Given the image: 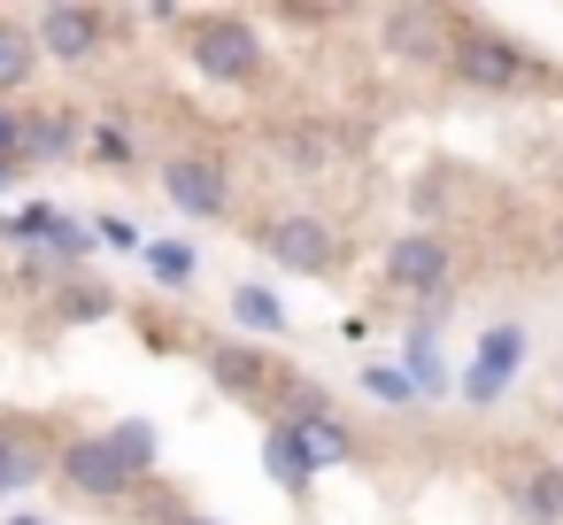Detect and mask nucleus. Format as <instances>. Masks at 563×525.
Returning <instances> with one entry per match:
<instances>
[{
    "label": "nucleus",
    "instance_id": "nucleus-20",
    "mask_svg": "<svg viewBox=\"0 0 563 525\" xmlns=\"http://www.w3.org/2000/svg\"><path fill=\"white\" fill-rule=\"evenodd\" d=\"M93 240H109L117 255H147V240H140V225H132V217H101V225H93Z\"/></svg>",
    "mask_w": 563,
    "mask_h": 525
},
{
    "label": "nucleus",
    "instance_id": "nucleus-16",
    "mask_svg": "<svg viewBox=\"0 0 563 525\" xmlns=\"http://www.w3.org/2000/svg\"><path fill=\"white\" fill-rule=\"evenodd\" d=\"M255 379H263V356L255 348H217V386H240L247 394Z\"/></svg>",
    "mask_w": 563,
    "mask_h": 525
},
{
    "label": "nucleus",
    "instance_id": "nucleus-7",
    "mask_svg": "<svg viewBox=\"0 0 563 525\" xmlns=\"http://www.w3.org/2000/svg\"><path fill=\"white\" fill-rule=\"evenodd\" d=\"M163 186H170V201H178L186 217H224V178H217V163H170Z\"/></svg>",
    "mask_w": 563,
    "mask_h": 525
},
{
    "label": "nucleus",
    "instance_id": "nucleus-1",
    "mask_svg": "<svg viewBox=\"0 0 563 525\" xmlns=\"http://www.w3.org/2000/svg\"><path fill=\"white\" fill-rule=\"evenodd\" d=\"M517 363H525V325H494L478 340L471 371H463V402H501V386L517 379Z\"/></svg>",
    "mask_w": 563,
    "mask_h": 525
},
{
    "label": "nucleus",
    "instance_id": "nucleus-24",
    "mask_svg": "<svg viewBox=\"0 0 563 525\" xmlns=\"http://www.w3.org/2000/svg\"><path fill=\"white\" fill-rule=\"evenodd\" d=\"M178 525H217V517H178Z\"/></svg>",
    "mask_w": 563,
    "mask_h": 525
},
{
    "label": "nucleus",
    "instance_id": "nucleus-4",
    "mask_svg": "<svg viewBox=\"0 0 563 525\" xmlns=\"http://www.w3.org/2000/svg\"><path fill=\"white\" fill-rule=\"evenodd\" d=\"M263 248H271L286 271H324V263H332V232H324L317 217H278V225L263 232Z\"/></svg>",
    "mask_w": 563,
    "mask_h": 525
},
{
    "label": "nucleus",
    "instance_id": "nucleus-2",
    "mask_svg": "<svg viewBox=\"0 0 563 525\" xmlns=\"http://www.w3.org/2000/svg\"><path fill=\"white\" fill-rule=\"evenodd\" d=\"M63 479H70L78 494H124V486H132V463H124L117 440L101 433V440H70V448H63Z\"/></svg>",
    "mask_w": 563,
    "mask_h": 525
},
{
    "label": "nucleus",
    "instance_id": "nucleus-17",
    "mask_svg": "<svg viewBox=\"0 0 563 525\" xmlns=\"http://www.w3.org/2000/svg\"><path fill=\"white\" fill-rule=\"evenodd\" d=\"M301 440H309L317 463H347V433H340L332 417H301Z\"/></svg>",
    "mask_w": 563,
    "mask_h": 525
},
{
    "label": "nucleus",
    "instance_id": "nucleus-18",
    "mask_svg": "<svg viewBox=\"0 0 563 525\" xmlns=\"http://www.w3.org/2000/svg\"><path fill=\"white\" fill-rule=\"evenodd\" d=\"M63 147H70L63 117H24V155H63Z\"/></svg>",
    "mask_w": 563,
    "mask_h": 525
},
{
    "label": "nucleus",
    "instance_id": "nucleus-12",
    "mask_svg": "<svg viewBox=\"0 0 563 525\" xmlns=\"http://www.w3.org/2000/svg\"><path fill=\"white\" fill-rule=\"evenodd\" d=\"M147 271H155L163 286H186V278H194V248H186V240H147Z\"/></svg>",
    "mask_w": 563,
    "mask_h": 525
},
{
    "label": "nucleus",
    "instance_id": "nucleus-21",
    "mask_svg": "<svg viewBox=\"0 0 563 525\" xmlns=\"http://www.w3.org/2000/svg\"><path fill=\"white\" fill-rule=\"evenodd\" d=\"M24 479H32V456H24V448H9V440H0V494H16Z\"/></svg>",
    "mask_w": 563,
    "mask_h": 525
},
{
    "label": "nucleus",
    "instance_id": "nucleus-8",
    "mask_svg": "<svg viewBox=\"0 0 563 525\" xmlns=\"http://www.w3.org/2000/svg\"><path fill=\"white\" fill-rule=\"evenodd\" d=\"M263 463H271V479L278 486H309L324 463L309 456V440H301V417H286V425H271V440H263Z\"/></svg>",
    "mask_w": 563,
    "mask_h": 525
},
{
    "label": "nucleus",
    "instance_id": "nucleus-10",
    "mask_svg": "<svg viewBox=\"0 0 563 525\" xmlns=\"http://www.w3.org/2000/svg\"><path fill=\"white\" fill-rule=\"evenodd\" d=\"M232 309H240V325H255V332H286V309H278V294H271V286H240V294H232Z\"/></svg>",
    "mask_w": 563,
    "mask_h": 525
},
{
    "label": "nucleus",
    "instance_id": "nucleus-23",
    "mask_svg": "<svg viewBox=\"0 0 563 525\" xmlns=\"http://www.w3.org/2000/svg\"><path fill=\"white\" fill-rule=\"evenodd\" d=\"M16 155H24V117L0 109V163H16Z\"/></svg>",
    "mask_w": 563,
    "mask_h": 525
},
{
    "label": "nucleus",
    "instance_id": "nucleus-6",
    "mask_svg": "<svg viewBox=\"0 0 563 525\" xmlns=\"http://www.w3.org/2000/svg\"><path fill=\"white\" fill-rule=\"evenodd\" d=\"M40 40H47L55 63H86V55L101 47V17H93V9H47V17H40Z\"/></svg>",
    "mask_w": 563,
    "mask_h": 525
},
{
    "label": "nucleus",
    "instance_id": "nucleus-9",
    "mask_svg": "<svg viewBox=\"0 0 563 525\" xmlns=\"http://www.w3.org/2000/svg\"><path fill=\"white\" fill-rule=\"evenodd\" d=\"M40 70V55H32V40L16 32V24H0V94H9V86H24Z\"/></svg>",
    "mask_w": 563,
    "mask_h": 525
},
{
    "label": "nucleus",
    "instance_id": "nucleus-15",
    "mask_svg": "<svg viewBox=\"0 0 563 525\" xmlns=\"http://www.w3.org/2000/svg\"><path fill=\"white\" fill-rule=\"evenodd\" d=\"M525 510H532L540 525H555V517H563V471H532V479H525Z\"/></svg>",
    "mask_w": 563,
    "mask_h": 525
},
{
    "label": "nucleus",
    "instance_id": "nucleus-5",
    "mask_svg": "<svg viewBox=\"0 0 563 525\" xmlns=\"http://www.w3.org/2000/svg\"><path fill=\"white\" fill-rule=\"evenodd\" d=\"M386 278H394V286L432 294V286L448 278V248H440V240H424V232H409V240H394V248H386Z\"/></svg>",
    "mask_w": 563,
    "mask_h": 525
},
{
    "label": "nucleus",
    "instance_id": "nucleus-22",
    "mask_svg": "<svg viewBox=\"0 0 563 525\" xmlns=\"http://www.w3.org/2000/svg\"><path fill=\"white\" fill-rule=\"evenodd\" d=\"M93 155L124 163V155H132V132H124V124H101V132H93Z\"/></svg>",
    "mask_w": 563,
    "mask_h": 525
},
{
    "label": "nucleus",
    "instance_id": "nucleus-11",
    "mask_svg": "<svg viewBox=\"0 0 563 525\" xmlns=\"http://www.w3.org/2000/svg\"><path fill=\"white\" fill-rule=\"evenodd\" d=\"M401 371L417 379V394H440V386H448V371H440V348H432V332H409V356H401Z\"/></svg>",
    "mask_w": 563,
    "mask_h": 525
},
{
    "label": "nucleus",
    "instance_id": "nucleus-14",
    "mask_svg": "<svg viewBox=\"0 0 563 525\" xmlns=\"http://www.w3.org/2000/svg\"><path fill=\"white\" fill-rule=\"evenodd\" d=\"M463 70H471V78H486V86H509L525 63H517L509 47H463Z\"/></svg>",
    "mask_w": 563,
    "mask_h": 525
},
{
    "label": "nucleus",
    "instance_id": "nucleus-26",
    "mask_svg": "<svg viewBox=\"0 0 563 525\" xmlns=\"http://www.w3.org/2000/svg\"><path fill=\"white\" fill-rule=\"evenodd\" d=\"M16 525H40V517H16Z\"/></svg>",
    "mask_w": 563,
    "mask_h": 525
},
{
    "label": "nucleus",
    "instance_id": "nucleus-25",
    "mask_svg": "<svg viewBox=\"0 0 563 525\" xmlns=\"http://www.w3.org/2000/svg\"><path fill=\"white\" fill-rule=\"evenodd\" d=\"M0 186H9V163H0Z\"/></svg>",
    "mask_w": 563,
    "mask_h": 525
},
{
    "label": "nucleus",
    "instance_id": "nucleus-19",
    "mask_svg": "<svg viewBox=\"0 0 563 525\" xmlns=\"http://www.w3.org/2000/svg\"><path fill=\"white\" fill-rule=\"evenodd\" d=\"M363 386H371L378 402H417V379H409V371H386V363H371Z\"/></svg>",
    "mask_w": 563,
    "mask_h": 525
},
{
    "label": "nucleus",
    "instance_id": "nucleus-3",
    "mask_svg": "<svg viewBox=\"0 0 563 525\" xmlns=\"http://www.w3.org/2000/svg\"><path fill=\"white\" fill-rule=\"evenodd\" d=\"M194 63H201V78H247V70H255V32H240V24H201V32H194Z\"/></svg>",
    "mask_w": 563,
    "mask_h": 525
},
{
    "label": "nucleus",
    "instance_id": "nucleus-13",
    "mask_svg": "<svg viewBox=\"0 0 563 525\" xmlns=\"http://www.w3.org/2000/svg\"><path fill=\"white\" fill-rule=\"evenodd\" d=\"M109 440H117V456L132 463V479H140V471L155 463V425H147V417H124V425H117Z\"/></svg>",
    "mask_w": 563,
    "mask_h": 525
}]
</instances>
